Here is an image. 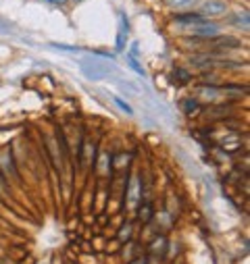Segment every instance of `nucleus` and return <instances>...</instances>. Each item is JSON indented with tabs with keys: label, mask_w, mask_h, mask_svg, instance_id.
<instances>
[{
	"label": "nucleus",
	"mask_w": 250,
	"mask_h": 264,
	"mask_svg": "<svg viewBox=\"0 0 250 264\" xmlns=\"http://www.w3.org/2000/svg\"><path fill=\"white\" fill-rule=\"evenodd\" d=\"M132 233H134L132 223H125V225H121V229H119V233H117V237H119V241H130V239H132Z\"/></svg>",
	"instance_id": "8"
},
{
	"label": "nucleus",
	"mask_w": 250,
	"mask_h": 264,
	"mask_svg": "<svg viewBox=\"0 0 250 264\" xmlns=\"http://www.w3.org/2000/svg\"><path fill=\"white\" fill-rule=\"evenodd\" d=\"M165 249H167V239L163 237V235L150 243V254H155V256H163Z\"/></svg>",
	"instance_id": "6"
},
{
	"label": "nucleus",
	"mask_w": 250,
	"mask_h": 264,
	"mask_svg": "<svg viewBox=\"0 0 250 264\" xmlns=\"http://www.w3.org/2000/svg\"><path fill=\"white\" fill-rule=\"evenodd\" d=\"M130 65H132V69H134L136 73H140V75H144V69H142L140 65H138V61H136L134 57H130Z\"/></svg>",
	"instance_id": "14"
},
{
	"label": "nucleus",
	"mask_w": 250,
	"mask_h": 264,
	"mask_svg": "<svg viewBox=\"0 0 250 264\" xmlns=\"http://www.w3.org/2000/svg\"><path fill=\"white\" fill-rule=\"evenodd\" d=\"M73 3H79V0H73Z\"/></svg>",
	"instance_id": "17"
},
{
	"label": "nucleus",
	"mask_w": 250,
	"mask_h": 264,
	"mask_svg": "<svg viewBox=\"0 0 250 264\" xmlns=\"http://www.w3.org/2000/svg\"><path fill=\"white\" fill-rule=\"evenodd\" d=\"M113 102H115V104H117V106H119V108L123 110V113L132 115V106H130V104H125V102H123L121 98H117V96H113Z\"/></svg>",
	"instance_id": "12"
},
{
	"label": "nucleus",
	"mask_w": 250,
	"mask_h": 264,
	"mask_svg": "<svg viewBox=\"0 0 250 264\" xmlns=\"http://www.w3.org/2000/svg\"><path fill=\"white\" fill-rule=\"evenodd\" d=\"M192 34L194 36H198L200 40H208V38H215L217 34H219V25L217 23H211V21H204V23H200V25H196V27H192Z\"/></svg>",
	"instance_id": "2"
},
{
	"label": "nucleus",
	"mask_w": 250,
	"mask_h": 264,
	"mask_svg": "<svg viewBox=\"0 0 250 264\" xmlns=\"http://www.w3.org/2000/svg\"><path fill=\"white\" fill-rule=\"evenodd\" d=\"M211 44L215 48L231 50V48H238L240 46V40L238 38H231V36H215V38H211Z\"/></svg>",
	"instance_id": "3"
},
{
	"label": "nucleus",
	"mask_w": 250,
	"mask_h": 264,
	"mask_svg": "<svg viewBox=\"0 0 250 264\" xmlns=\"http://www.w3.org/2000/svg\"><path fill=\"white\" fill-rule=\"evenodd\" d=\"M235 23L242 25L244 30H248V13L246 11L244 13H235Z\"/></svg>",
	"instance_id": "10"
},
{
	"label": "nucleus",
	"mask_w": 250,
	"mask_h": 264,
	"mask_svg": "<svg viewBox=\"0 0 250 264\" xmlns=\"http://www.w3.org/2000/svg\"><path fill=\"white\" fill-rule=\"evenodd\" d=\"M152 216H155V206H152L150 202H144L140 206V210H138V218H140V223H150Z\"/></svg>",
	"instance_id": "5"
},
{
	"label": "nucleus",
	"mask_w": 250,
	"mask_h": 264,
	"mask_svg": "<svg viewBox=\"0 0 250 264\" xmlns=\"http://www.w3.org/2000/svg\"><path fill=\"white\" fill-rule=\"evenodd\" d=\"M130 200H132L134 204L140 200V198H138V179H134V185H132V191H130Z\"/></svg>",
	"instance_id": "13"
},
{
	"label": "nucleus",
	"mask_w": 250,
	"mask_h": 264,
	"mask_svg": "<svg viewBox=\"0 0 250 264\" xmlns=\"http://www.w3.org/2000/svg\"><path fill=\"white\" fill-rule=\"evenodd\" d=\"M171 7H175V9H184V7H190V5H194L196 0H167Z\"/></svg>",
	"instance_id": "11"
},
{
	"label": "nucleus",
	"mask_w": 250,
	"mask_h": 264,
	"mask_svg": "<svg viewBox=\"0 0 250 264\" xmlns=\"http://www.w3.org/2000/svg\"><path fill=\"white\" fill-rule=\"evenodd\" d=\"M52 3H57V5H65L67 0H52Z\"/></svg>",
	"instance_id": "16"
},
{
	"label": "nucleus",
	"mask_w": 250,
	"mask_h": 264,
	"mask_svg": "<svg viewBox=\"0 0 250 264\" xmlns=\"http://www.w3.org/2000/svg\"><path fill=\"white\" fill-rule=\"evenodd\" d=\"M182 106H184V113H186V115L198 113V110H200V104H198V100H196V98H186Z\"/></svg>",
	"instance_id": "7"
},
{
	"label": "nucleus",
	"mask_w": 250,
	"mask_h": 264,
	"mask_svg": "<svg viewBox=\"0 0 250 264\" xmlns=\"http://www.w3.org/2000/svg\"><path fill=\"white\" fill-rule=\"evenodd\" d=\"M225 11H227L225 0H206V3H202V13H200V15L217 17V15H223Z\"/></svg>",
	"instance_id": "1"
},
{
	"label": "nucleus",
	"mask_w": 250,
	"mask_h": 264,
	"mask_svg": "<svg viewBox=\"0 0 250 264\" xmlns=\"http://www.w3.org/2000/svg\"><path fill=\"white\" fill-rule=\"evenodd\" d=\"M204 21H206V17L200 15V13H184V15H175V23H182V25L196 27V25H200Z\"/></svg>",
	"instance_id": "4"
},
{
	"label": "nucleus",
	"mask_w": 250,
	"mask_h": 264,
	"mask_svg": "<svg viewBox=\"0 0 250 264\" xmlns=\"http://www.w3.org/2000/svg\"><path fill=\"white\" fill-rule=\"evenodd\" d=\"M173 77H177L179 83H188V81H192V75H190L188 71H184V69H175V71H173Z\"/></svg>",
	"instance_id": "9"
},
{
	"label": "nucleus",
	"mask_w": 250,
	"mask_h": 264,
	"mask_svg": "<svg viewBox=\"0 0 250 264\" xmlns=\"http://www.w3.org/2000/svg\"><path fill=\"white\" fill-rule=\"evenodd\" d=\"M130 264H148V258H146V256H142V258L138 256V258H132Z\"/></svg>",
	"instance_id": "15"
}]
</instances>
